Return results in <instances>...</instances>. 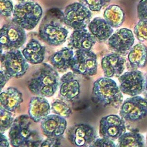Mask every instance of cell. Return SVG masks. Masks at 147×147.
<instances>
[{"label": "cell", "instance_id": "7", "mask_svg": "<svg viewBox=\"0 0 147 147\" xmlns=\"http://www.w3.org/2000/svg\"><path fill=\"white\" fill-rule=\"evenodd\" d=\"M0 32L1 54L3 49L9 51L18 49L26 40L25 29L13 21L5 24Z\"/></svg>", "mask_w": 147, "mask_h": 147}, {"label": "cell", "instance_id": "14", "mask_svg": "<svg viewBox=\"0 0 147 147\" xmlns=\"http://www.w3.org/2000/svg\"><path fill=\"white\" fill-rule=\"evenodd\" d=\"M134 36L130 29L121 28L108 39V45L114 52L122 56L128 54L134 43Z\"/></svg>", "mask_w": 147, "mask_h": 147}, {"label": "cell", "instance_id": "33", "mask_svg": "<svg viewBox=\"0 0 147 147\" xmlns=\"http://www.w3.org/2000/svg\"><path fill=\"white\" fill-rule=\"evenodd\" d=\"M137 16L139 20H147V0H140L137 6Z\"/></svg>", "mask_w": 147, "mask_h": 147}, {"label": "cell", "instance_id": "2", "mask_svg": "<svg viewBox=\"0 0 147 147\" xmlns=\"http://www.w3.org/2000/svg\"><path fill=\"white\" fill-rule=\"evenodd\" d=\"M57 71L47 63H42L29 80L28 87L37 96L51 97L57 91L60 84Z\"/></svg>", "mask_w": 147, "mask_h": 147}, {"label": "cell", "instance_id": "12", "mask_svg": "<svg viewBox=\"0 0 147 147\" xmlns=\"http://www.w3.org/2000/svg\"><path fill=\"white\" fill-rule=\"evenodd\" d=\"M68 34V30L59 22L51 20L43 24L39 29V36L51 46H58L63 44Z\"/></svg>", "mask_w": 147, "mask_h": 147}, {"label": "cell", "instance_id": "13", "mask_svg": "<svg viewBox=\"0 0 147 147\" xmlns=\"http://www.w3.org/2000/svg\"><path fill=\"white\" fill-rule=\"evenodd\" d=\"M126 131L125 120L121 117L111 114L101 118L99 122V135L112 140L118 139Z\"/></svg>", "mask_w": 147, "mask_h": 147}, {"label": "cell", "instance_id": "26", "mask_svg": "<svg viewBox=\"0 0 147 147\" xmlns=\"http://www.w3.org/2000/svg\"><path fill=\"white\" fill-rule=\"evenodd\" d=\"M103 17L112 28H118L124 21L125 13L118 5H111L105 10Z\"/></svg>", "mask_w": 147, "mask_h": 147}, {"label": "cell", "instance_id": "6", "mask_svg": "<svg viewBox=\"0 0 147 147\" xmlns=\"http://www.w3.org/2000/svg\"><path fill=\"white\" fill-rule=\"evenodd\" d=\"M1 70L10 78H20L29 68L28 61L18 49L10 50L1 54Z\"/></svg>", "mask_w": 147, "mask_h": 147}, {"label": "cell", "instance_id": "29", "mask_svg": "<svg viewBox=\"0 0 147 147\" xmlns=\"http://www.w3.org/2000/svg\"><path fill=\"white\" fill-rule=\"evenodd\" d=\"M134 34L140 41H147V20H139L134 28Z\"/></svg>", "mask_w": 147, "mask_h": 147}, {"label": "cell", "instance_id": "37", "mask_svg": "<svg viewBox=\"0 0 147 147\" xmlns=\"http://www.w3.org/2000/svg\"><path fill=\"white\" fill-rule=\"evenodd\" d=\"M144 98H145L147 100V75L145 77V85H144V91L142 92Z\"/></svg>", "mask_w": 147, "mask_h": 147}, {"label": "cell", "instance_id": "30", "mask_svg": "<svg viewBox=\"0 0 147 147\" xmlns=\"http://www.w3.org/2000/svg\"><path fill=\"white\" fill-rule=\"evenodd\" d=\"M111 0H79V2L87 6L91 11H99Z\"/></svg>", "mask_w": 147, "mask_h": 147}, {"label": "cell", "instance_id": "21", "mask_svg": "<svg viewBox=\"0 0 147 147\" xmlns=\"http://www.w3.org/2000/svg\"><path fill=\"white\" fill-rule=\"evenodd\" d=\"M22 102V94L15 87H9L1 93V107L10 112H14Z\"/></svg>", "mask_w": 147, "mask_h": 147}, {"label": "cell", "instance_id": "11", "mask_svg": "<svg viewBox=\"0 0 147 147\" xmlns=\"http://www.w3.org/2000/svg\"><path fill=\"white\" fill-rule=\"evenodd\" d=\"M118 78L121 92L130 96L139 95L144 88L145 78L143 73L138 70H130L122 74Z\"/></svg>", "mask_w": 147, "mask_h": 147}, {"label": "cell", "instance_id": "3", "mask_svg": "<svg viewBox=\"0 0 147 147\" xmlns=\"http://www.w3.org/2000/svg\"><path fill=\"white\" fill-rule=\"evenodd\" d=\"M92 97L95 101L103 106L118 108L123 103V96L116 82L111 78L102 77L93 83Z\"/></svg>", "mask_w": 147, "mask_h": 147}, {"label": "cell", "instance_id": "1", "mask_svg": "<svg viewBox=\"0 0 147 147\" xmlns=\"http://www.w3.org/2000/svg\"><path fill=\"white\" fill-rule=\"evenodd\" d=\"M29 115L16 117L9 129L8 136L13 147H39L42 138L39 133L32 129V122Z\"/></svg>", "mask_w": 147, "mask_h": 147}, {"label": "cell", "instance_id": "36", "mask_svg": "<svg viewBox=\"0 0 147 147\" xmlns=\"http://www.w3.org/2000/svg\"><path fill=\"white\" fill-rule=\"evenodd\" d=\"M1 147H10V141L2 133H1Z\"/></svg>", "mask_w": 147, "mask_h": 147}, {"label": "cell", "instance_id": "23", "mask_svg": "<svg viewBox=\"0 0 147 147\" xmlns=\"http://www.w3.org/2000/svg\"><path fill=\"white\" fill-rule=\"evenodd\" d=\"M22 53L28 63L32 64H41L44 59L45 47L37 40L32 39L23 49Z\"/></svg>", "mask_w": 147, "mask_h": 147}, {"label": "cell", "instance_id": "27", "mask_svg": "<svg viewBox=\"0 0 147 147\" xmlns=\"http://www.w3.org/2000/svg\"><path fill=\"white\" fill-rule=\"evenodd\" d=\"M51 110L55 114L65 118L69 117L72 114L70 107L61 99H56L52 103Z\"/></svg>", "mask_w": 147, "mask_h": 147}, {"label": "cell", "instance_id": "24", "mask_svg": "<svg viewBox=\"0 0 147 147\" xmlns=\"http://www.w3.org/2000/svg\"><path fill=\"white\" fill-rule=\"evenodd\" d=\"M127 59L131 70L144 68L147 64V47L142 43H138L130 50Z\"/></svg>", "mask_w": 147, "mask_h": 147}, {"label": "cell", "instance_id": "34", "mask_svg": "<svg viewBox=\"0 0 147 147\" xmlns=\"http://www.w3.org/2000/svg\"><path fill=\"white\" fill-rule=\"evenodd\" d=\"M61 137H47L39 147H60Z\"/></svg>", "mask_w": 147, "mask_h": 147}, {"label": "cell", "instance_id": "17", "mask_svg": "<svg viewBox=\"0 0 147 147\" xmlns=\"http://www.w3.org/2000/svg\"><path fill=\"white\" fill-rule=\"evenodd\" d=\"M125 59L117 53H109L101 60V67L105 77L119 78L125 69Z\"/></svg>", "mask_w": 147, "mask_h": 147}, {"label": "cell", "instance_id": "32", "mask_svg": "<svg viewBox=\"0 0 147 147\" xmlns=\"http://www.w3.org/2000/svg\"><path fill=\"white\" fill-rule=\"evenodd\" d=\"M88 147H117V145L111 139L101 137L96 139Z\"/></svg>", "mask_w": 147, "mask_h": 147}, {"label": "cell", "instance_id": "39", "mask_svg": "<svg viewBox=\"0 0 147 147\" xmlns=\"http://www.w3.org/2000/svg\"><path fill=\"white\" fill-rule=\"evenodd\" d=\"M146 145H147V134H146Z\"/></svg>", "mask_w": 147, "mask_h": 147}, {"label": "cell", "instance_id": "31", "mask_svg": "<svg viewBox=\"0 0 147 147\" xmlns=\"http://www.w3.org/2000/svg\"><path fill=\"white\" fill-rule=\"evenodd\" d=\"M0 10L1 16L9 17L13 13L14 7L11 0H0Z\"/></svg>", "mask_w": 147, "mask_h": 147}, {"label": "cell", "instance_id": "8", "mask_svg": "<svg viewBox=\"0 0 147 147\" xmlns=\"http://www.w3.org/2000/svg\"><path fill=\"white\" fill-rule=\"evenodd\" d=\"M70 69L77 75L92 76L96 74L97 56L91 50L78 49L73 57Z\"/></svg>", "mask_w": 147, "mask_h": 147}, {"label": "cell", "instance_id": "25", "mask_svg": "<svg viewBox=\"0 0 147 147\" xmlns=\"http://www.w3.org/2000/svg\"><path fill=\"white\" fill-rule=\"evenodd\" d=\"M144 136L137 130L125 132L118 138L117 147H144Z\"/></svg>", "mask_w": 147, "mask_h": 147}, {"label": "cell", "instance_id": "20", "mask_svg": "<svg viewBox=\"0 0 147 147\" xmlns=\"http://www.w3.org/2000/svg\"><path fill=\"white\" fill-rule=\"evenodd\" d=\"M90 33L99 42H105L113 34L114 30L107 22L99 17L94 18L88 25Z\"/></svg>", "mask_w": 147, "mask_h": 147}, {"label": "cell", "instance_id": "28", "mask_svg": "<svg viewBox=\"0 0 147 147\" xmlns=\"http://www.w3.org/2000/svg\"><path fill=\"white\" fill-rule=\"evenodd\" d=\"M14 118L12 112L7 111L2 107H0V131L3 134L6 130L10 129L12 126Z\"/></svg>", "mask_w": 147, "mask_h": 147}, {"label": "cell", "instance_id": "35", "mask_svg": "<svg viewBox=\"0 0 147 147\" xmlns=\"http://www.w3.org/2000/svg\"><path fill=\"white\" fill-rule=\"evenodd\" d=\"M11 78L3 71L1 69L0 71V80H1V90L3 89L6 83Z\"/></svg>", "mask_w": 147, "mask_h": 147}, {"label": "cell", "instance_id": "9", "mask_svg": "<svg viewBox=\"0 0 147 147\" xmlns=\"http://www.w3.org/2000/svg\"><path fill=\"white\" fill-rule=\"evenodd\" d=\"M147 115V100L140 95L126 98L119 107V116L125 121L135 122Z\"/></svg>", "mask_w": 147, "mask_h": 147}, {"label": "cell", "instance_id": "19", "mask_svg": "<svg viewBox=\"0 0 147 147\" xmlns=\"http://www.w3.org/2000/svg\"><path fill=\"white\" fill-rule=\"evenodd\" d=\"M51 110L49 103L45 97L36 96L30 100L28 115L33 122L37 123L49 115Z\"/></svg>", "mask_w": 147, "mask_h": 147}, {"label": "cell", "instance_id": "10", "mask_svg": "<svg viewBox=\"0 0 147 147\" xmlns=\"http://www.w3.org/2000/svg\"><path fill=\"white\" fill-rule=\"evenodd\" d=\"M67 137L71 144L76 147H88L98 138L94 127L86 123L71 126L67 131Z\"/></svg>", "mask_w": 147, "mask_h": 147}, {"label": "cell", "instance_id": "22", "mask_svg": "<svg viewBox=\"0 0 147 147\" xmlns=\"http://www.w3.org/2000/svg\"><path fill=\"white\" fill-rule=\"evenodd\" d=\"M74 56L72 49L69 47H64L51 55L49 61L57 71L64 72L70 68Z\"/></svg>", "mask_w": 147, "mask_h": 147}, {"label": "cell", "instance_id": "15", "mask_svg": "<svg viewBox=\"0 0 147 147\" xmlns=\"http://www.w3.org/2000/svg\"><path fill=\"white\" fill-rule=\"evenodd\" d=\"M77 74L68 72L63 75L60 79L59 96L67 102L77 100L80 93V85Z\"/></svg>", "mask_w": 147, "mask_h": 147}, {"label": "cell", "instance_id": "5", "mask_svg": "<svg viewBox=\"0 0 147 147\" xmlns=\"http://www.w3.org/2000/svg\"><path fill=\"white\" fill-rule=\"evenodd\" d=\"M91 11L80 2H75L67 6L63 13V22L74 30L85 29L90 22Z\"/></svg>", "mask_w": 147, "mask_h": 147}, {"label": "cell", "instance_id": "38", "mask_svg": "<svg viewBox=\"0 0 147 147\" xmlns=\"http://www.w3.org/2000/svg\"><path fill=\"white\" fill-rule=\"evenodd\" d=\"M18 1H19L20 2H26V1H29L30 0H17Z\"/></svg>", "mask_w": 147, "mask_h": 147}, {"label": "cell", "instance_id": "18", "mask_svg": "<svg viewBox=\"0 0 147 147\" xmlns=\"http://www.w3.org/2000/svg\"><path fill=\"white\" fill-rule=\"evenodd\" d=\"M96 42L93 35L86 29L74 30L69 38L68 47L72 49L90 51Z\"/></svg>", "mask_w": 147, "mask_h": 147}, {"label": "cell", "instance_id": "16", "mask_svg": "<svg viewBox=\"0 0 147 147\" xmlns=\"http://www.w3.org/2000/svg\"><path fill=\"white\" fill-rule=\"evenodd\" d=\"M65 118L56 114H49L41 122V129L47 137H61L67 128Z\"/></svg>", "mask_w": 147, "mask_h": 147}, {"label": "cell", "instance_id": "4", "mask_svg": "<svg viewBox=\"0 0 147 147\" xmlns=\"http://www.w3.org/2000/svg\"><path fill=\"white\" fill-rule=\"evenodd\" d=\"M42 14V7L37 2L30 1L20 2L14 6L12 21L30 30L37 26Z\"/></svg>", "mask_w": 147, "mask_h": 147}]
</instances>
